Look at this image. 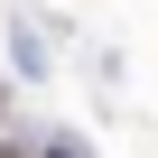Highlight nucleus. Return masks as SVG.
I'll return each instance as SVG.
<instances>
[{"label": "nucleus", "mask_w": 158, "mask_h": 158, "mask_svg": "<svg viewBox=\"0 0 158 158\" xmlns=\"http://www.w3.org/2000/svg\"><path fill=\"white\" fill-rule=\"evenodd\" d=\"M0 158H19V149H0Z\"/></svg>", "instance_id": "obj_1"}]
</instances>
